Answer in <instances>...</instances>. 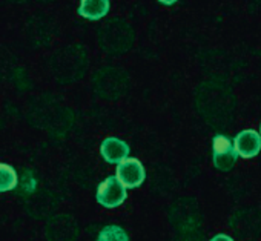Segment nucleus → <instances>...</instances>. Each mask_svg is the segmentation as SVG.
Listing matches in <instances>:
<instances>
[{"label": "nucleus", "mask_w": 261, "mask_h": 241, "mask_svg": "<svg viewBox=\"0 0 261 241\" xmlns=\"http://www.w3.org/2000/svg\"><path fill=\"white\" fill-rule=\"evenodd\" d=\"M259 134H261V125H259Z\"/></svg>", "instance_id": "nucleus-24"}, {"label": "nucleus", "mask_w": 261, "mask_h": 241, "mask_svg": "<svg viewBox=\"0 0 261 241\" xmlns=\"http://www.w3.org/2000/svg\"><path fill=\"white\" fill-rule=\"evenodd\" d=\"M54 34H56L54 25L43 17L31 19L30 23L27 25V36L34 46H43L51 43Z\"/></svg>", "instance_id": "nucleus-14"}, {"label": "nucleus", "mask_w": 261, "mask_h": 241, "mask_svg": "<svg viewBox=\"0 0 261 241\" xmlns=\"http://www.w3.org/2000/svg\"><path fill=\"white\" fill-rule=\"evenodd\" d=\"M238 160L233 140L224 134H215L212 139V162L214 166L221 172H229Z\"/></svg>", "instance_id": "nucleus-10"}, {"label": "nucleus", "mask_w": 261, "mask_h": 241, "mask_svg": "<svg viewBox=\"0 0 261 241\" xmlns=\"http://www.w3.org/2000/svg\"><path fill=\"white\" fill-rule=\"evenodd\" d=\"M71 109L59 104L49 97H42L30 114V122L42 129H46L56 137H63L72 126Z\"/></svg>", "instance_id": "nucleus-2"}, {"label": "nucleus", "mask_w": 261, "mask_h": 241, "mask_svg": "<svg viewBox=\"0 0 261 241\" xmlns=\"http://www.w3.org/2000/svg\"><path fill=\"white\" fill-rule=\"evenodd\" d=\"M197 109L206 123L212 128H226L235 109V97L232 91L217 82H204L195 92Z\"/></svg>", "instance_id": "nucleus-1"}, {"label": "nucleus", "mask_w": 261, "mask_h": 241, "mask_svg": "<svg viewBox=\"0 0 261 241\" xmlns=\"http://www.w3.org/2000/svg\"><path fill=\"white\" fill-rule=\"evenodd\" d=\"M233 233L243 241H255L261 235V209L250 207L238 210L229 221Z\"/></svg>", "instance_id": "nucleus-7"}, {"label": "nucleus", "mask_w": 261, "mask_h": 241, "mask_svg": "<svg viewBox=\"0 0 261 241\" xmlns=\"http://www.w3.org/2000/svg\"><path fill=\"white\" fill-rule=\"evenodd\" d=\"M17 184H19L17 171L7 163H0V192L16 191Z\"/></svg>", "instance_id": "nucleus-17"}, {"label": "nucleus", "mask_w": 261, "mask_h": 241, "mask_svg": "<svg viewBox=\"0 0 261 241\" xmlns=\"http://www.w3.org/2000/svg\"><path fill=\"white\" fill-rule=\"evenodd\" d=\"M88 56L82 45H69L53 54L49 69L59 83H74L88 69Z\"/></svg>", "instance_id": "nucleus-3"}, {"label": "nucleus", "mask_w": 261, "mask_h": 241, "mask_svg": "<svg viewBox=\"0 0 261 241\" xmlns=\"http://www.w3.org/2000/svg\"><path fill=\"white\" fill-rule=\"evenodd\" d=\"M134 39L136 34L133 26L121 19H111L105 22L97 33L100 48L111 56H118L129 51Z\"/></svg>", "instance_id": "nucleus-4"}, {"label": "nucleus", "mask_w": 261, "mask_h": 241, "mask_svg": "<svg viewBox=\"0 0 261 241\" xmlns=\"http://www.w3.org/2000/svg\"><path fill=\"white\" fill-rule=\"evenodd\" d=\"M169 220L172 226L181 233H192L201 226L200 206L194 198L177 200L169 210Z\"/></svg>", "instance_id": "nucleus-6"}, {"label": "nucleus", "mask_w": 261, "mask_h": 241, "mask_svg": "<svg viewBox=\"0 0 261 241\" xmlns=\"http://www.w3.org/2000/svg\"><path fill=\"white\" fill-rule=\"evenodd\" d=\"M109 0H80L79 5V16L86 20H100L109 13Z\"/></svg>", "instance_id": "nucleus-16"}, {"label": "nucleus", "mask_w": 261, "mask_h": 241, "mask_svg": "<svg viewBox=\"0 0 261 241\" xmlns=\"http://www.w3.org/2000/svg\"><path fill=\"white\" fill-rule=\"evenodd\" d=\"M159 2L162 4V5H166V7H171V5H174V4H177L178 0H159Z\"/></svg>", "instance_id": "nucleus-21"}, {"label": "nucleus", "mask_w": 261, "mask_h": 241, "mask_svg": "<svg viewBox=\"0 0 261 241\" xmlns=\"http://www.w3.org/2000/svg\"><path fill=\"white\" fill-rule=\"evenodd\" d=\"M79 236V224L69 213H57L48 218L45 224L46 241H75Z\"/></svg>", "instance_id": "nucleus-8"}, {"label": "nucleus", "mask_w": 261, "mask_h": 241, "mask_svg": "<svg viewBox=\"0 0 261 241\" xmlns=\"http://www.w3.org/2000/svg\"><path fill=\"white\" fill-rule=\"evenodd\" d=\"M129 145L117 137H106L100 145V155L109 165H118L129 157Z\"/></svg>", "instance_id": "nucleus-15"}, {"label": "nucleus", "mask_w": 261, "mask_h": 241, "mask_svg": "<svg viewBox=\"0 0 261 241\" xmlns=\"http://www.w3.org/2000/svg\"><path fill=\"white\" fill-rule=\"evenodd\" d=\"M39 2H53V0H39Z\"/></svg>", "instance_id": "nucleus-22"}, {"label": "nucleus", "mask_w": 261, "mask_h": 241, "mask_svg": "<svg viewBox=\"0 0 261 241\" xmlns=\"http://www.w3.org/2000/svg\"><path fill=\"white\" fill-rule=\"evenodd\" d=\"M233 146L237 149L238 157L253 158L261 151V134L255 129H244L235 136Z\"/></svg>", "instance_id": "nucleus-13"}, {"label": "nucleus", "mask_w": 261, "mask_h": 241, "mask_svg": "<svg viewBox=\"0 0 261 241\" xmlns=\"http://www.w3.org/2000/svg\"><path fill=\"white\" fill-rule=\"evenodd\" d=\"M97 241H129V235L123 227L117 224H108L98 232Z\"/></svg>", "instance_id": "nucleus-18"}, {"label": "nucleus", "mask_w": 261, "mask_h": 241, "mask_svg": "<svg viewBox=\"0 0 261 241\" xmlns=\"http://www.w3.org/2000/svg\"><path fill=\"white\" fill-rule=\"evenodd\" d=\"M13 2H25V0H13Z\"/></svg>", "instance_id": "nucleus-23"}, {"label": "nucleus", "mask_w": 261, "mask_h": 241, "mask_svg": "<svg viewBox=\"0 0 261 241\" xmlns=\"http://www.w3.org/2000/svg\"><path fill=\"white\" fill-rule=\"evenodd\" d=\"M211 241H235L232 236L226 235V233H217L215 236L211 238Z\"/></svg>", "instance_id": "nucleus-20"}, {"label": "nucleus", "mask_w": 261, "mask_h": 241, "mask_svg": "<svg viewBox=\"0 0 261 241\" xmlns=\"http://www.w3.org/2000/svg\"><path fill=\"white\" fill-rule=\"evenodd\" d=\"M115 177L124 184L126 189H137L146 180V169L139 158L127 157L117 165Z\"/></svg>", "instance_id": "nucleus-12"}, {"label": "nucleus", "mask_w": 261, "mask_h": 241, "mask_svg": "<svg viewBox=\"0 0 261 241\" xmlns=\"http://www.w3.org/2000/svg\"><path fill=\"white\" fill-rule=\"evenodd\" d=\"M126 198H127V189L117 177H108L97 186L95 200L98 204H101L106 209H114L121 206L126 201Z\"/></svg>", "instance_id": "nucleus-9"}, {"label": "nucleus", "mask_w": 261, "mask_h": 241, "mask_svg": "<svg viewBox=\"0 0 261 241\" xmlns=\"http://www.w3.org/2000/svg\"><path fill=\"white\" fill-rule=\"evenodd\" d=\"M37 183H36V178H34V174L33 171L30 169H23V175L20 177V183L17 184L16 191H17V195H22L23 198H27L28 195H31L37 188Z\"/></svg>", "instance_id": "nucleus-19"}, {"label": "nucleus", "mask_w": 261, "mask_h": 241, "mask_svg": "<svg viewBox=\"0 0 261 241\" xmlns=\"http://www.w3.org/2000/svg\"><path fill=\"white\" fill-rule=\"evenodd\" d=\"M92 86L97 95L106 100H118L127 92L129 75L124 69L106 66L95 72Z\"/></svg>", "instance_id": "nucleus-5"}, {"label": "nucleus", "mask_w": 261, "mask_h": 241, "mask_svg": "<svg viewBox=\"0 0 261 241\" xmlns=\"http://www.w3.org/2000/svg\"><path fill=\"white\" fill-rule=\"evenodd\" d=\"M57 204L59 203L54 194L45 189H36L31 195L25 198V209L36 220L51 218V215L57 209Z\"/></svg>", "instance_id": "nucleus-11"}]
</instances>
